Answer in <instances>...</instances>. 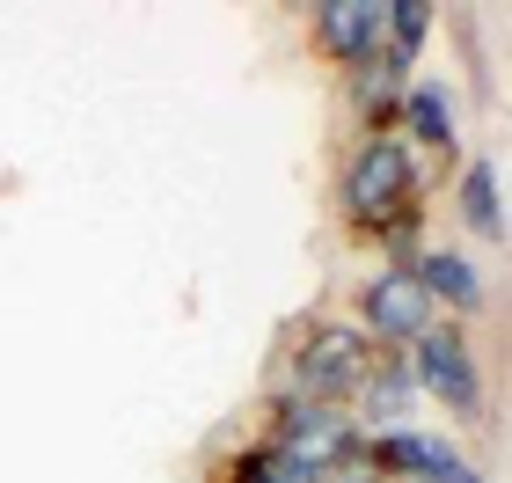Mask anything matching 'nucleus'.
<instances>
[{
	"instance_id": "f257e3e1",
	"label": "nucleus",
	"mask_w": 512,
	"mask_h": 483,
	"mask_svg": "<svg viewBox=\"0 0 512 483\" xmlns=\"http://www.w3.org/2000/svg\"><path fill=\"white\" fill-rule=\"evenodd\" d=\"M374 344H366V330L352 315H308L300 322V337H293V352L286 366H278V381H271V396L278 403H337V410H352L359 396V381L374 374Z\"/></svg>"
},
{
	"instance_id": "f03ea898",
	"label": "nucleus",
	"mask_w": 512,
	"mask_h": 483,
	"mask_svg": "<svg viewBox=\"0 0 512 483\" xmlns=\"http://www.w3.org/2000/svg\"><path fill=\"white\" fill-rule=\"evenodd\" d=\"M425 161L410 154L403 132H366V140L352 147V161H344V183H337V205H344V227L352 235H374V227L403 220L410 205H425Z\"/></svg>"
},
{
	"instance_id": "7ed1b4c3",
	"label": "nucleus",
	"mask_w": 512,
	"mask_h": 483,
	"mask_svg": "<svg viewBox=\"0 0 512 483\" xmlns=\"http://www.w3.org/2000/svg\"><path fill=\"white\" fill-rule=\"evenodd\" d=\"M403 359H410L417 396L447 403L454 418H476V410H483V359H476V344H469V330H461L454 315H439Z\"/></svg>"
},
{
	"instance_id": "20e7f679",
	"label": "nucleus",
	"mask_w": 512,
	"mask_h": 483,
	"mask_svg": "<svg viewBox=\"0 0 512 483\" xmlns=\"http://www.w3.org/2000/svg\"><path fill=\"white\" fill-rule=\"evenodd\" d=\"M352 322L366 330L374 352H410V344L439 322V308L417 293L410 271H374V279L359 286V315H352Z\"/></svg>"
},
{
	"instance_id": "39448f33",
	"label": "nucleus",
	"mask_w": 512,
	"mask_h": 483,
	"mask_svg": "<svg viewBox=\"0 0 512 483\" xmlns=\"http://www.w3.org/2000/svg\"><path fill=\"white\" fill-rule=\"evenodd\" d=\"M381 37H388V0H322V8L308 15L315 59L322 66H344V74L374 59Z\"/></svg>"
},
{
	"instance_id": "423d86ee",
	"label": "nucleus",
	"mask_w": 512,
	"mask_h": 483,
	"mask_svg": "<svg viewBox=\"0 0 512 483\" xmlns=\"http://www.w3.org/2000/svg\"><path fill=\"white\" fill-rule=\"evenodd\" d=\"M395 132L410 140V154H461V118H454V88L432 74H410L403 103H395Z\"/></svg>"
},
{
	"instance_id": "0eeeda50",
	"label": "nucleus",
	"mask_w": 512,
	"mask_h": 483,
	"mask_svg": "<svg viewBox=\"0 0 512 483\" xmlns=\"http://www.w3.org/2000/svg\"><path fill=\"white\" fill-rule=\"evenodd\" d=\"M410 279H417V293H425L432 308H454V315H476L483 308V264L476 257H461V249H447V242H425L410 257Z\"/></svg>"
},
{
	"instance_id": "6e6552de",
	"label": "nucleus",
	"mask_w": 512,
	"mask_h": 483,
	"mask_svg": "<svg viewBox=\"0 0 512 483\" xmlns=\"http://www.w3.org/2000/svg\"><path fill=\"white\" fill-rule=\"evenodd\" d=\"M410 410H417L410 359H403V352H381L374 374H366L359 396H352V425H359V432H395V425H410Z\"/></svg>"
},
{
	"instance_id": "1a4fd4ad",
	"label": "nucleus",
	"mask_w": 512,
	"mask_h": 483,
	"mask_svg": "<svg viewBox=\"0 0 512 483\" xmlns=\"http://www.w3.org/2000/svg\"><path fill=\"white\" fill-rule=\"evenodd\" d=\"M454 205H461V227H469V235H483V242H498V235H505V205H498V161H491V154H476L469 169H461V183H454Z\"/></svg>"
},
{
	"instance_id": "9d476101",
	"label": "nucleus",
	"mask_w": 512,
	"mask_h": 483,
	"mask_svg": "<svg viewBox=\"0 0 512 483\" xmlns=\"http://www.w3.org/2000/svg\"><path fill=\"white\" fill-rule=\"evenodd\" d=\"M344 88H352V110H359V125L366 132H388L395 125V103H403V74H395V66L374 52V59H366V66H352V81H344Z\"/></svg>"
},
{
	"instance_id": "9b49d317",
	"label": "nucleus",
	"mask_w": 512,
	"mask_h": 483,
	"mask_svg": "<svg viewBox=\"0 0 512 483\" xmlns=\"http://www.w3.org/2000/svg\"><path fill=\"white\" fill-rule=\"evenodd\" d=\"M432 22H439V8H432V0H388V37H381V59H388L403 81L417 74V52H425Z\"/></svg>"
},
{
	"instance_id": "f8f14e48",
	"label": "nucleus",
	"mask_w": 512,
	"mask_h": 483,
	"mask_svg": "<svg viewBox=\"0 0 512 483\" xmlns=\"http://www.w3.org/2000/svg\"><path fill=\"white\" fill-rule=\"evenodd\" d=\"M227 483H315V476H300L271 440H249L242 454H227Z\"/></svg>"
}]
</instances>
